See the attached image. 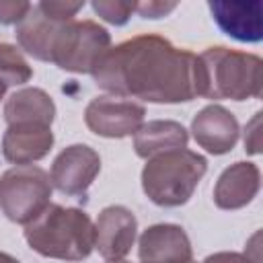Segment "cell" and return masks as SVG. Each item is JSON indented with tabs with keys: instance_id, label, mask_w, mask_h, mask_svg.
<instances>
[{
	"instance_id": "6da1fadb",
	"label": "cell",
	"mask_w": 263,
	"mask_h": 263,
	"mask_svg": "<svg viewBox=\"0 0 263 263\" xmlns=\"http://www.w3.org/2000/svg\"><path fill=\"white\" fill-rule=\"evenodd\" d=\"M95 82L115 97L150 103H185L201 97L199 55L160 35H138L111 49L92 70Z\"/></svg>"
},
{
	"instance_id": "7a4b0ae2",
	"label": "cell",
	"mask_w": 263,
	"mask_h": 263,
	"mask_svg": "<svg viewBox=\"0 0 263 263\" xmlns=\"http://www.w3.org/2000/svg\"><path fill=\"white\" fill-rule=\"evenodd\" d=\"M25 238L43 257L82 261L95 247V226L86 212L49 203L35 220L25 224Z\"/></svg>"
},
{
	"instance_id": "3957f363",
	"label": "cell",
	"mask_w": 263,
	"mask_h": 263,
	"mask_svg": "<svg viewBox=\"0 0 263 263\" xmlns=\"http://www.w3.org/2000/svg\"><path fill=\"white\" fill-rule=\"evenodd\" d=\"M205 168L208 160L187 148L154 154L142 171L144 193L162 208L183 205L193 195V189L205 175Z\"/></svg>"
},
{
	"instance_id": "277c9868",
	"label": "cell",
	"mask_w": 263,
	"mask_h": 263,
	"mask_svg": "<svg viewBox=\"0 0 263 263\" xmlns=\"http://www.w3.org/2000/svg\"><path fill=\"white\" fill-rule=\"evenodd\" d=\"M201 97L205 99H257L261 97V58L228 47H208L201 55Z\"/></svg>"
},
{
	"instance_id": "5b68a950",
	"label": "cell",
	"mask_w": 263,
	"mask_h": 263,
	"mask_svg": "<svg viewBox=\"0 0 263 263\" xmlns=\"http://www.w3.org/2000/svg\"><path fill=\"white\" fill-rule=\"evenodd\" d=\"M49 197L51 179L39 166L21 164L0 177V208L12 222L29 224L49 205Z\"/></svg>"
},
{
	"instance_id": "8992f818",
	"label": "cell",
	"mask_w": 263,
	"mask_h": 263,
	"mask_svg": "<svg viewBox=\"0 0 263 263\" xmlns=\"http://www.w3.org/2000/svg\"><path fill=\"white\" fill-rule=\"evenodd\" d=\"M111 37L107 29L95 21H70L66 23L51 45L49 62L68 72H90L109 49Z\"/></svg>"
},
{
	"instance_id": "52a82bcc",
	"label": "cell",
	"mask_w": 263,
	"mask_h": 263,
	"mask_svg": "<svg viewBox=\"0 0 263 263\" xmlns=\"http://www.w3.org/2000/svg\"><path fill=\"white\" fill-rule=\"evenodd\" d=\"M84 6V2H53L43 0L39 4H31L25 18L16 25V39L21 47L37 60L49 62V51L58 31L74 21L76 12Z\"/></svg>"
},
{
	"instance_id": "ba28073f",
	"label": "cell",
	"mask_w": 263,
	"mask_h": 263,
	"mask_svg": "<svg viewBox=\"0 0 263 263\" xmlns=\"http://www.w3.org/2000/svg\"><path fill=\"white\" fill-rule=\"evenodd\" d=\"M144 107L125 97H95L86 111V125L105 138H123L140 129L144 121Z\"/></svg>"
},
{
	"instance_id": "9c48e42d",
	"label": "cell",
	"mask_w": 263,
	"mask_h": 263,
	"mask_svg": "<svg viewBox=\"0 0 263 263\" xmlns=\"http://www.w3.org/2000/svg\"><path fill=\"white\" fill-rule=\"evenodd\" d=\"M99 171H101L99 154L90 146L74 144L55 156L49 179L64 195L78 197L86 193Z\"/></svg>"
},
{
	"instance_id": "30bf717a",
	"label": "cell",
	"mask_w": 263,
	"mask_h": 263,
	"mask_svg": "<svg viewBox=\"0 0 263 263\" xmlns=\"http://www.w3.org/2000/svg\"><path fill=\"white\" fill-rule=\"evenodd\" d=\"M138 222L123 205H109L99 214L95 226V247L105 261L117 263L129 253L136 238Z\"/></svg>"
},
{
	"instance_id": "8fae6325",
	"label": "cell",
	"mask_w": 263,
	"mask_h": 263,
	"mask_svg": "<svg viewBox=\"0 0 263 263\" xmlns=\"http://www.w3.org/2000/svg\"><path fill=\"white\" fill-rule=\"evenodd\" d=\"M142 263H195L191 242L181 226L156 224L140 236Z\"/></svg>"
},
{
	"instance_id": "7c38bea8",
	"label": "cell",
	"mask_w": 263,
	"mask_h": 263,
	"mask_svg": "<svg viewBox=\"0 0 263 263\" xmlns=\"http://www.w3.org/2000/svg\"><path fill=\"white\" fill-rule=\"evenodd\" d=\"M212 18L218 23V27L247 43H257L263 39V2H208Z\"/></svg>"
},
{
	"instance_id": "4fadbf2b",
	"label": "cell",
	"mask_w": 263,
	"mask_h": 263,
	"mask_svg": "<svg viewBox=\"0 0 263 263\" xmlns=\"http://www.w3.org/2000/svg\"><path fill=\"white\" fill-rule=\"evenodd\" d=\"M191 132L195 142L210 154H224L232 150L238 140V121L224 107L210 105L193 117Z\"/></svg>"
},
{
	"instance_id": "5bb4252c",
	"label": "cell",
	"mask_w": 263,
	"mask_h": 263,
	"mask_svg": "<svg viewBox=\"0 0 263 263\" xmlns=\"http://www.w3.org/2000/svg\"><path fill=\"white\" fill-rule=\"evenodd\" d=\"M53 144L51 125L45 123H12L2 138V154L6 160L29 164L43 158Z\"/></svg>"
},
{
	"instance_id": "9a60e30c",
	"label": "cell",
	"mask_w": 263,
	"mask_h": 263,
	"mask_svg": "<svg viewBox=\"0 0 263 263\" xmlns=\"http://www.w3.org/2000/svg\"><path fill=\"white\" fill-rule=\"evenodd\" d=\"M259 191V168L253 162H236L226 168L214 189V201L222 210L247 205Z\"/></svg>"
},
{
	"instance_id": "2e32d148",
	"label": "cell",
	"mask_w": 263,
	"mask_h": 263,
	"mask_svg": "<svg viewBox=\"0 0 263 263\" xmlns=\"http://www.w3.org/2000/svg\"><path fill=\"white\" fill-rule=\"evenodd\" d=\"M53 115H55L53 101L41 88H23L14 92L4 107V119L8 125L29 123V121L51 125Z\"/></svg>"
},
{
	"instance_id": "e0dca14e",
	"label": "cell",
	"mask_w": 263,
	"mask_h": 263,
	"mask_svg": "<svg viewBox=\"0 0 263 263\" xmlns=\"http://www.w3.org/2000/svg\"><path fill=\"white\" fill-rule=\"evenodd\" d=\"M187 129L177 121H150L136 132L134 148L142 158L187 146Z\"/></svg>"
},
{
	"instance_id": "ac0fdd59",
	"label": "cell",
	"mask_w": 263,
	"mask_h": 263,
	"mask_svg": "<svg viewBox=\"0 0 263 263\" xmlns=\"http://www.w3.org/2000/svg\"><path fill=\"white\" fill-rule=\"evenodd\" d=\"M33 76L29 64L25 58L16 51V47L8 43H0V82L6 86L10 84H23Z\"/></svg>"
},
{
	"instance_id": "d6986e66",
	"label": "cell",
	"mask_w": 263,
	"mask_h": 263,
	"mask_svg": "<svg viewBox=\"0 0 263 263\" xmlns=\"http://www.w3.org/2000/svg\"><path fill=\"white\" fill-rule=\"evenodd\" d=\"M95 12L111 25H125L129 14L136 12V2H121V0H97L92 2Z\"/></svg>"
},
{
	"instance_id": "ffe728a7",
	"label": "cell",
	"mask_w": 263,
	"mask_h": 263,
	"mask_svg": "<svg viewBox=\"0 0 263 263\" xmlns=\"http://www.w3.org/2000/svg\"><path fill=\"white\" fill-rule=\"evenodd\" d=\"M29 2H14V0H0V23L2 25H18L25 14L29 12Z\"/></svg>"
},
{
	"instance_id": "44dd1931",
	"label": "cell",
	"mask_w": 263,
	"mask_h": 263,
	"mask_svg": "<svg viewBox=\"0 0 263 263\" xmlns=\"http://www.w3.org/2000/svg\"><path fill=\"white\" fill-rule=\"evenodd\" d=\"M175 6V2H136V12L144 18H160Z\"/></svg>"
},
{
	"instance_id": "7402d4cb",
	"label": "cell",
	"mask_w": 263,
	"mask_h": 263,
	"mask_svg": "<svg viewBox=\"0 0 263 263\" xmlns=\"http://www.w3.org/2000/svg\"><path fill=\"white\" fill-rule=\"evenodd\" d=\"M203 263H259V261L249 259L247 255H240V253H216V255H210Z\"/></svg>"
},
{
	"instance_id": "603a6c76",
	"label": "cell",
	"mask_w": 263,
	"mask_h": 263,
	"mask_svg": "<svg viewBox=\"0 0 263 263\" xmlns=\"http://www.w3.org/2000/svg\"><path fill=\"white\" fill-rule=\"evenodd\" d=\"M0 263H18L16 259H12L10 255H6V253H0Z\"/></svg>"
},
{
	"instance_id": "cb8c5ba5",
	"label": "cell",
	"mask_w": 263,
	"mask_h": 263,
	"mask_svg": "<svg viewBox=\"0 0 263 263\" xmlns=\"http://www.w3.org/2000/svg\"><path fill=\"white\" fill-rule=\"evenodd\" d=\"M4 90H6V84H4V82H0V99H2V95H4Z\"/></svg>"
},
{
	"instance_id": "d4e9b609",
	"label": "cell",
	"mask_w": 263,
	"mask_h": 263,
	"mask_svg": "<svg viewBox=\"0 0 263 263\" xmlns=\"http://www.w3.org/2000/svg\"><path fill=\"white\" fill-rule=\"evenodd\" d=\"M119 263H125V261H119Z\"/></svg>"
},
{
	"instance_id": "484cf974",
	"label": "cell",
	"mask_w": 263,
	"mask_h": 263,
	"mask_svg": "<svg viewBox=\"0 0 263 263\" xmlns=\"http://www.w3.org/2000/svg\"><path fill=\"white\" fill-rule=\"evenodd\" d=\"M117 263H119V261H117Z\"/></svg>"
}]
</instances>
